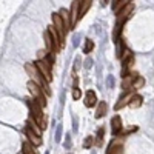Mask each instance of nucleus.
I'll use <instances>...</instances> for the list:
<instances>
[{"mask_svg": "<svg viewBox=\"0 0 154 154\" xmlns=\"http://www.w3.org/2000/svg\"><path fill=\"white\" fill-rule=\"evenodd\" d=\"M26 105H28V108H29V114H31V117L38 123V126L42 128V131L46 128V123H48V120H46V117H45V114H43V111H42V106H40V103L35 100V99H28L26 100Z\"/></svg>", "mask_w": 154, "mask_h": 154, "instance_id": "f257e3e1", "label": "nucleus"}, {"mask_svg": "<svg viewBox=\"0 0 154 154\" xmlns=\"http://www.w3.org/2000/svg\"><path fill=\"white\" fill-rule=\"evenodd\" d=\"M25 69H26L28 75L31 77V82H34L35 85H38V86L43 89V93H46V96H49V94H51L49 83H46V82L43 80L40 71L37 69V66L34 65V63H26V65H25Z\"/></svg>", "mask_w": 154, "mask_h": 154, "instance_id": "f03ea898", "label": "nucleus"}, {"mask_svg": "<svg viewBox=\"0 0 154 154\" xmlns=\"http://www.w3.org/2000/svg\"><path fill=\"white\" fill-rule=\"evenodd\" d=\"M28 89H29V93L32 96V99H35L38 103H40V106H46V97H45V93H43V89L35 85L34 82H28Z\"/></svg>", "mask_w": 154, "mask_h": 154, "instance_id": "7ed1b4c3", "label": "nucleus"}, {"mask_svg": "<svg viewBox=\"0 0 154 154\" xmlns=\"http://www.w3.org/2000/svg\"><path fill=\"white\" fill-rule=\"evenodd\" d=\"M133 11H134V3L130 2L120 12H117V22H116V25H122V26H123L125 22L130 19V16L133 14Z\"/></svg>", "mask_w": 154, "mask_h": 154, "instance_id": "20e7f679", "label": "nucleus"}, {"mask_svg": "<svg viewBox=\"0 0 154 154\" xmlns=\"http://www.w3.org/2000/svg\"><path fill=\"white\" fill-rule=\"evenodd\" d=\"M53 26L57 29V32L60 34V37L65 40V35H66V28H65V23H63L62 17L59 12H54L53 14Z\"/></svg>", "mask_w": 154, "mask_h": 154, "instance_id": "39448f33", "label": "nucleus"}, {"mask_svg": "<svg viewBox=\"0 0 154 154\" xmlns=\"http://www.w3.org/2000/svg\"><path fill=\"white\" fill-rule=\"evenodd\" d=\"M106 154H123V142L122 139H114L108 146Z\"/></svg>", "mask_w": 154, "mask_h": 154, "instance_id": "423d86ee", "label": "nucleus"}, {"mask_svg": "<svg viewBox=\"0 0 154 154\" xmlns=\"http://www.w3.org/2000/svg\"><path fill=\"white\" fill-rule=\"evenodd\" d=\"M25 136H26V139H28V142L31 143V145H34V146H40L42 145V137L40 136H37L34 131H31L28 126H25Z\"/></svg>", "mask_w": 154, "mask_h": 154, "instance_id": "0eeeda50", "label": "nucleus"}, {"mask_svg": "<svg viewBox=\"0 0 154 154\" xmlns=\"http://www.w3.org/2000/svg\"><path fill=\"white\" fill-rule=\"evenodd\" d=\"M133 96H134V91H128V93H125V96H123V97H120V99H119V102L116 103L114 109H116V111H119V109H122L123 106L130 105V102H131Z\"/></svg>", "mask_w": 154, "mask_h": 154, "instance_id": "6e6552de", "label": "nucleus"}, {"mask_svg": "<svg viewBox=\"0 0 154 154\" xmlns=\"http://www.w3.org/2000/svg\"><path fill=\"white\" fill-rule=\"evenodd\" d=\"M122 130H123V126H122V119H120V116H114V117L111 119V133H112V136L120 134Z\"/></svg>", "mask_w": 154, "mask_h": 154, "instance_id": "1a4fd4ad", "label": "nucleus"}, {"mask_svg": "<svg viewBox=\"0 0 154 154\" xmlns=\"http://www.w3.org/2000/svg\"><path fill=\"white\" fill-rule=\"evenodd\" d=\"M43 38H45V45H46V53H51V54H56V46H54V40H53V35L51 32L46 29L45 34H43Z\"/></svg>", "mask_w": 154, "mask_h": 154, "instance_id": "9d476101", "label": "nucleus"}, {"mask_svg": "<svg viewBox=\"0 0 154 154\" xmlns=\"http://www.w3.org/2000/svg\"><path fill=\"white\" fill-rule=\"evenodd\" d=\"M137 74H130V75H126V77H123V82H122V88L125 89V91L128 93L130 89H133V86H134V82H136V79H137ZM134 91V89H133Z\"/></svg>", "mask_w": 154, "mask_h": 154, "instance_id": "9b49d317", "label": "nucleus"}, {"mask_svg": "<svg viewBox=\"0 0 154 154\" xmlns=\"http://www.w3.org/2000/svg\"><path fill=\"white\" fill-rule=\"evenodd\" d=\"M96 103H97V96H96V93L93 91V89H88L86 94H85V105H86L88 108H94Z\"/></svg>", "mask_w": 154, "mask_h": 154, "instance_id": "f8f14e48", "label": "nucleus"}, {"mask_svg": "<svg viewBox=\"0 0 154 154\" xmlns=\"http://www.w3.org/2000/svg\"><path fill=\"white\" fill-rule=\"evenodd\" d=\"M79 5H80V2H72V5H71L69 16H71V26L72 28L75 26V23L79 22Z\"/></svg>", "mask_w": 154, "mask_h": 154, "instance_id": "ddd939ff", "label": "nucleus"}, {"mask_svg": "<svg viewBox=\"0 0 154 154\" xmlns=\"http://www.w3.org/2000/svg\"><path fill=\"white\" fill-rule=\"evenodd\" d=\"M59 14H60V17H62L63 23H65V28H66V32H68L69 29H72V26H71V16H69V12H68V9H60V11H59Z\"/></svg>", "mask_w": 154, "mask_h": 154, "instance_id": "4468645a", "label": "nucleus"}, {"mask_svg": "<svg viewBox=\"0 0 154 154\" xmlns=\"http://www.w3.org/2000/svg\"><path fill=\"white\" fill-rule=\"evenodd\" d=\"M106 112H108L106 102H99V103H97V109H96V119H102Z\"/></svg>", "mask_w": 154, "mask_h": 154, "instance_id": "2eb2a0df", "label": "nucleus"}, {"mask_svg": "<svg viewBox=\"0 0 154 154\" xmlns=\"http://www.w3.org/2000/svg\"><path fill=\"white\" fill-rule=\"evenodd\" d=\"M91 5H93L91 0H83V2H80V5H79V20L88 12V9L91 8Z\"/></svg>", "mask_w": 154, "mask_h": 154, "instance_id": "dca6fc26", "label": "nucleus"}, {"mask_svg": "<svg viewBox=\"0 0 154 154\" xmlns=\"http://www.w3.org/2000/svg\"><path fill=\"white\" fill-rule=\"evenodd\" d=\"M26 126L29 128L31 131H34L37 136H42V128L38 126V123H37V122H35L32 117H29V119H28V122H26Z\"/></svg>", "mask_w": 154, "mask_h": 154, "instance_id": "f3484780", "label": "nucleus"}, {"mask_svg": "<svg viewBox=\"0 0 154 154\" xmlns=\"http://www.w3.org/2000/svg\"><path fill=\"white\" fill-rule=\"evenodd\" d=\"M131 0H120V2H112V11L117 14V12H120L128 3H130Z\"/></svg>", "mask_w": 154, "mask_h": 154, "instance_id": "a211bd4d", "label": "nucleus"}, {"mask_svg": "<svg viewBox=\"0 0 154 154\" xmlns=\"http://www.w3.org/2000/svg\"><path fill=\"white\" fill-rule=\"evenodd\" d=\"M142 103H143V97L140 94H134L131 102H130V106L131 108H139V106H142Z\"/></svg>", "mask_w": 154, "mask_h": 154, "instance_id": "6ab92c4d", "label": "nucleus"}, {"mask_svg": "<svg viewBox=\"0 0 154 154\" xmlns=\"http://www.w3.org/2000/svg\"><path fill=\"white\" fill-rule=\"evenodd\" d=\"M22 151H23V154H37V152H35V146L31 145L29 142H23Z\"/></svg>", "mask_w": 154, "mask_h": 154, "instance_id": "aec40b11", "label": "nucleus"}, {"mask_svg": "<svg viewBox=\"0 0 154 154\" xmlns=\"http://www.w3.org/2000/svg\"><path fill=\"white\" fill-rule=\"evenodd\" d=\"M93 49H94V42L91 40V38H86L85 40V48H83V54H89Z\"/></svg>", "mask_w": 154, "mask_h": 154, "instance_id": "412c9836", "label": "nucleus"}, {"mask_svg": "<svg viewBox=\"0 0 154 154\" xmlns=\"http://www.w3.org/2000/svg\"><path fill=\"white\" fill-rule=\"evenodd\" d=\"M145 85V79H143V77H137V79H136V82H134V86H133V89H140V88H142Z\"/></svg>", "mask_w": 154, "mask_h": 154, "instance_id": "4be33fe9", "label": "nucleus"}, {"mask_svg": "<svg viewBox=\"0 0 154 154\" xmlns=\"http://www.w3.org/2000/svg\"><path fill=\"white\" fill-rule=\"evenodd\" d=\"M93 142H94V137L88 136V137L85 139V142H83V148H85V149H89V148H91V145H93Z\"/></svg>", "mask_w": 154, "mask_h": 154, "instance_id": "5701e85b", "label": "nucleus"}, {"mask_svg": "<svg viewBox=\"0 0 154 154\" xmlns=\"http://www.w3.org/2000/svg\"><path fill=\"white\" fill-rule=\"evenodd\" d=\"M103 133H105V130H103V128H100V130H99V133H97V145L100 146L102 145V142H103Z\"/></svg>", "mask_w": 154, "mask_h": 154, "instance_id": "b1692460", "label": "nucleus"}, {"mask_svg": "<svg viewBox=\"0 0 154 154\" xmlns=\"http://www.w3.org/2000/svg\"><path fill=\"white\" fill-rule=\"evenodd\" d=\"M80 97H82V91L77 86H74V89H72V99L74 100H79Z\"/></svg>", "mask_w": 154, "mask_h": 154, "instance_id": "393cba45", "label": "nucleus"}]
</instances>
